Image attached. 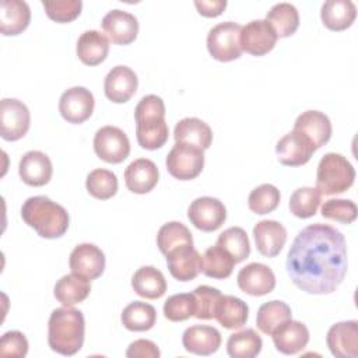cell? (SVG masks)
<instances>
[{"label": "cell", "mask_w": 358, "mask_h": 358, "mask_svg": "<svg viewBox=\"0 0 358 358\" xmlns=\"http://www.w3.org/2000/svg\"><path fill=\"white\" fill-rule=\"evenodd\" d=\"M196 313V298L192 294L171 295L164 303V316L171 322H183Z\"/></svg>", "instance_id": "43"}, {"label": "cell", "mask_w": 358, "mask_h": 358, "mask_svg": "<svg viewBox=\"0 0 358 358\" xmlns=\"http://www.w3.org/2000/svg\"><path fill=\"white\" fill-rule=\"evenodd\" d=\"M355 179V169L351 162L341 154H324L316 171V189L320 194L331 196L348 190Z\"/></svg>", "instance_id": "4"}, {"label": "cell", "mask_w": 358, "mask_h": 358, "mask_svg": "<svg viewBox=\"0 0 358 358\" xmlns=\"http://www.w3.org/2000/svg\"><path fill=\"white\" fill-rule=\"evenodd\" d=\"M76 52L84 64L98 66L106 59L109 53V39L101 31H84L77 41Z\"/></svg>", "instance_id": "27"}, {"label": "cell", "mask_w": 358, "mask_h": 358, "mask_svg": "<svg viewBox=\"0 0 358 358\" xmlns=\"http://www.w3.org/2000/svg\"><path fill=\"white\" fill-rule=\"evenodd\" d=\"M150 117H165V103L161 96L154 94L143 96L134 109L136 120Z\"/></svg>", "instance_id": "48"}, {"label": "cell", "mask_w": 358, "mask_h": 358, "mask_svg": "<svg viewBox=\"0 0 358 358\" xmlns=\"http://www.w3.org/2000/svg\"><path fill=\"white\" fill-rule=\"evenodd\" d=\"M182 344L187 352L211 355L221 345V333L213 326L194 324L183 331Z\"/></svg>", "instance_id": "24"}, {"label": "cell", "mask_w": 358, "mask_h": 358, "mask_svg": "<svg viewBox=\"0 0 358 358\" xmlns=\"http://www.w3.org/2000/svg\"><path fill=\"white\" fill-rule=\"evenodd\" d=\"M117 178L116 175L105 168H96L87 175L85 187L88 193L99 200H108L113 197L117 192Z\"/></svg>", "instance_id": "40"}, {"label": "cell", "mask_w": 358, "mask_h": 358, "mask_svg": "<svg viewBox=\"0 0 358 358\" xmlns=\"http://www.w3.org/2000/svg\"><path fill=\"white\" fill-rule=\"evenodd\" d=\"M289 319H292L291 308L285 302L274 299L260 305L256 315V324L262 333L271 336L277 327Z\"/></svg>", "instance_id": "35"}, {"label": "cell", "mask_w": 358, "mask_h": 358, "mask_svg": "<svg viewBox=\"0 0 358 358\" xmlns=\"http://www.w3.org/2000/svg\"><path fill=\"white\" fill-rule=\"evenodd\" d=\"M280 190L271 183H263L255 187L248 197V206L255 214L263 215L271 213L280 204Z\"/></svg>", "instance_id": "42"}, {"label": "cell", "mask_w": 358, "mask_h": 358, "mask_svg": "<svg viewBox=\"0 0 358 358\" xmlns=\"http://www.w3.org/2000/svg\"><path fill=\"white\" fill-rule=\"evenodd\" d=\"M322 194L316 187H298L289 197V210L298 218L313 217L320 206Z\"/></svg>", "instance_id": "41"}, {"label": "cell", "mask_w": 358, "mask_h": 358, "mask_svg": "<svg viewBox=\"0 0 358 358\" xmlns=\"http://www.w3.org/2000/svg\"><path fill=\"white\" fill-rule=\"evenodd\" d=\"M355 17L357 7L351 0H327L320 8L322 22L331 31H344L350 28Z\"/></svg>", "instance_id": "29"}, {"label": "cell", "mask_w": 358, "mask_h": 358, "mask_svg": "<svg viewBox=\"0 0 358 358\" xmlns=\"http://www.w3.org/2000/svg\"><path fill=\"white\" fill-rule=\"evenodd\" d=\"M292 130L308 137L316 150L323 147L330 140L333 131L329 116L320 110L312 109L302 112L295 119Z\"/></svg>", "instance_id": "20"}, {"label": "cell", "mask_w": 358, "mask_h": 358, "mask_svg": "<svg viewBox=\"0 0 358 358\" xmlns=\"http://www.w3.org/2000/svg\"><path fill=\"white\" fill-rule=\"evenodd\" d=\"M169 136L165 117H150L136 120V137L140 147L145 150L161 148Z\"/></svg>", "instance_id": "32"}, {"label": "cell", "mask_w": 358, "mask_h": 358, "mask_svg": "<svg viewBox=\"0 0 358 358\" xmlns=\"http://www.w3.org/2000/svg\"><path fill=\"white\" fill-rule=\"evenodd\" d=\"M217 243L227 250L235 263H241L250 255V242L248 234L241 227H229L220 234Z\"/></svg>", "instance_id": "39"}, {"label": "cell", "mask_w": 358, "mask_h": 358, "mask_svg": "<svg viewBox=\"0 0 358 358\" xmlns=\"http://www.w3.org/2000/svg\"><path fill=\"white\" fill-rule=\"evenodd\" d=\"M189 221L203 232L217 231L227 220L224 203L211 196L194 199L187 208Z\"/></svg>", "instance_id": "9"}, {"label": "cell", "mask_w": 358, "mask_h": 358, "mask_svg": "<svg viewBox=\"0 0 358 358\" xmlns=\"http://www.w3.org/2000/svg\"><path fill=\"white\" fill-rule=\"evenodd\" d=\"M42 6L46 11V15L56 22H70L76 20L83 8L81 0H55V1H42Z\"/></svg>", "instance_id": "45"}, {"label": "cell", "mask_w": 358, "mask_h": 358, "mask_svg": "<svg viewBox=\"0 0 358 358\" xmlns=\"http://www.w3.org/2000/svg\"><path fill=\"white\" fill-rule=\"evenodd\" d=\"M262 347V337L253 329L239 330L227 341V352L231 358H253L260 354Z\"/></svg>", "instance_id": "37"}, {"label": "cell", "mask_w": 358, "mask_h": 358, "mask_svg": "<svg viewBox=\"0 0 358 358\" xmlns=\"http://www.w3.org/2000/svg\"><path fill=\"white\" fill-rule=\"evenodd\" d=\"M85 337V319L81 310L73 306L57 308L50 313L48 322V344L60 355L77 354Z\"/></svg>", "instance_id": "2"}, {"label": "cell", "mask_w": 358, "mask_h": 358, "mask_svg": "<svg viewBox=\"0 0 358 358\" xmlns=\"http://www.w3.org/2000/svg\"><path fill=\"white\" fill-rule=\"evenodd\" d=\"M31 21V8L24 0H3L0 4V31L3 35H18Z\"/></svg>", "instance_id": "26"}, {"label": "cell", "mask_w": 358, "mask_h": 358, "mask_svg": "<svg viewBox=\"0 0 358 358\" xmlns=\"http://www.w3.org/2000/svg\"><path fill=\"white\" fill-rule=\"evenodd\" d=\"M28 340L24 333L18 330H10L1 336L0 355L24 358L28 352Z\"/></svg>", "instance_id": "47"}, {"label": "cell", "mask_w": 358, "mask_h": 358, "mask_svg": "<svg viewBox=\"0 0 358 358\" xmlns=\"http://www.w3.org/2000/svg\"><path fill=\"white\" fill-rule=\"evenodd\" d=\"M94 151L105 162L119 164L130 154L127 134L116 126H103L94 136Z\"/></svg>", "instance_id": "8"}, {"label": "cell", "mask_w": 358, "mask_h": 358, "mask_svg": "<svg viewBox=\"0 0 358 358\" xmlns=\"http://www.w3.org/2000/svg\"><path fill=\"white\" fill-rule=\"evenodd\" d=\"M102 29L108 39L116 45H129L134 42L138 34L137 18L124 10L113 8L102 18Z\"/></svg>", "instance_id": "17"}, {"label": "cell", "mask_w": 358, "mask_h": 358, "mask_svg": "<svg viewBox=\"0 0 358 358\" xmlns=\"http://www.w3.org/2000/svg\"><path fill=\"white\" fill-rule=\"evenodd\" d=\"M194 6L199 14L204 17H217L225 10L227 1L225 0H196Z\"/></svg>", "instance_id": "50"}, {"label": "cell", "mask_w": 358, "mask_h": 358, "mask_svg": "<svg viewBox=\"0 0 358 358\" xmlns=\"http://www.w3.org/2000/svg\"><path fill=\"white\" fill-rule=\"evenodd\" d=\"M21 217L28 227L46 239L63 236L70 224L67 210L46 196L28 197L21 207Z\"/></svg>", "instance_id": "3"}, {"label": "cell", "mask_w": 358, "mask_h": 358, "mask_svg": "<svg viewBox=\"0 0 358 358\" xmlns=\"http://www.w3.org/2000/svg\"><path fill=\"white\" fill-rule=\"evenodd\" d=\"M249 316V306L245 301L234 295H221L215 310L214 319L228 330L241 329Z\"/></svg>", "instance_id": "28"}, {"label": "cell", "mask_w": 358, "mask_h": 358, "mask_svg": "<svg viewBox=\"0 0 358 358\" xmlns=\"http://www.w3.org/2000/svg\"><path fill=\"white\" fill-rule=\"evenodd\" d=\"M193 295L196 298V313L194 317L200 320H208L214 317V310L220 296L222 295L220 289L210 285H199L194 288Z\"/></svg>", "instance_id": "46"}, {"label": "cell", "mask_w": 358, "mask_h": 358, "mask_svg": "<svg viewBox=\"0 0 358 358\" xmlns=\"http://www.w3.org/2000/svg\"><path fill=\"white\" fill-rule=\"evenodd\" d=\"M18 173L21 180L28 186H43L49 183L53 166L50 158L38 150L27 151L18 164Z\"/></svg>", "instance_id": "19"}, {"label": "cell", "mask_w": 358, "mask_h": 358, "mask_svg": "<svg viewBox=\"0 0 358 358\" xmlns=\"http://www.w3.org/2000/svg\"><path fill=\"white\" fill-rule=\"evenodd\" d=\"M235 260L231 255L224 250L218 243L206 249L203 255V267L201 271L204 275L215 280L228 278L232 274Z\"/></svg>", "instance_id": "36"}, {"label": "cell", "mask_w": 358, "mask_h": 358, "mask_svg": "<svg viewBox=\"0 0 358 358\" xmlns=\"http://www.w3.org/2000/svg\"><path fill=\"white\" fill-rule=\"evenodd\" d=\"M186 243L193 245V236L185 224L179 221H169L158 229L157 245L162 255H166L172 249Z\"/></svg>", "instance_id": "38"}, {"label": "cell", "mask_w": 358, "mask_h": 358, "mask_svg": "<svg viewBox=\"0 0 358 358\" xmlns=\"http://www.w3.org/2000/svg\"><path fill=\"white\" fill-rule=\"evenodd\" d=\"M285 267L294 285L303 292H334L348 267L344 235L329 224L316 222L302 228L288 250Z\"/></svg>", "instance_id": "1"}, {"label": "cell", "mask_w": 358, "mask_h": 358, "mask_svg": "<svg viewBox=\"0 0 358 358\" xmlns=\"http://www.w3.org/2000/svg\"><path fill=\"white\" fill-rule=\"evenodd\" d=\"M242 25L234 21H224L214 25L207 34V49L218 62H232L241 57Z\"/></svg>", "instance_id": "5"}, {"label": "cell", "mask_w": 358, "mask_h": 358, "mask_svg": "<svg viewBox=\"0 0 358 358\" xmlns=\"http://www.w3.org/2000/svg\"><path fill=\"white\" fill-rule=\"evenodd\" d=\"M315 151L316 148L310 140L295 130L282 136L275 144L277 158L287 166L305 165Z\"/></svg>", "instance_id": "14"}, {"label": "cell", "mask_w": 358, "mask_h": 358, "mask_svg": "<svg viewBox=\"0 0 358 358\" xmlns=\"http://www.w3.org/2000/svg\"><path fill=\"white\" fill-rule=\"evenodd\" d=\"M175 143H183L201 148L203 151L210 148L213 143L211 127L199 117H183L173 129Z\"/></svg>", "instance_id": "25"}, {"label": "cell", "mask_w": 358, "mask_h": 358, "mask_svg": "<svg viewBox=\"0 0 358 358\" xmlns=\"http://www.w3.org/2000/svg\"><path fill=\"white\" fill-rule=\"evenodd\" d=\"M105 255L94 243H80L77 245L69 259V266L71 273L80 274L85 278L95 280L102 275L105 270Z\"/></svg>", "instance_id": "13"}, {"label": "cell", "mask_w": 358, "mask_h": 358, "mask_svg": "<svg viewBox=\"0 0 358 358\" xmlns=\"http://www.w3.org/2000/svg\"><path fill=\"white\" fill-rule=\"evenodd\" d=\"M90 292H91L90 280L76 273L66 274L62 278H59L53 288L55 298L63 306H73L76 303L85 301Z\"/></svg>", "instance_id": "30"}, {"label": "cell", "mask_w": 358, "mask_h": 358, "mask_svg": "<svg viewBox=\"0 0 358 358\" xmlns=\"http://www.w3.org/2000/svg\"><path fill=\"white\" fill-rule=\"evenodd\" d=\"M166 169L175 179L192 180L204 168V151L194 145L175 143L165 159Z\"/></svg>", "instance_id": "6"}, {"label": "cell", "mask_w": 358, "mask_h": 358, "mask_svg": "<svg viewBox=\"0 0 358 358\" xmlns=\"http://www.w3.org/2000/svg\"><path fill=\"white\" fill-rule=\"evenodd\" d=\"M120 320L130 331H147L152 329L157 322V310L147 302L134 301L123 309Z\"/></svg>", "instance_id": "34"}, {"label": "cell", "mask_w": 358, "mask_h": 358, "mask_svg": "<svg viewBox=\"0 0 358 358\" xmlns=\"http://www.w3.org/2000/svg\"><path fill=\"white\" fill-rule=\"evenodd\" d=\"M161 355L158 345L145 338H138L130 343V345L126 350L127 358H158Z\"/></svg>", "instance_id": "49"}, {"label": "cell", "mask_w": 358, "mask_h": 358, "mask_svg": "<svg viewBox=\"0 0 358 358\" xmlns=\"http://www.w3.org/2000/svg\"><path fill=\"white\" fill-rule=\"evenodd\" d=\"M95 106L94 95L85 87H71L59 99V112L69 123L80 124L91 117Z\"/></svg>", "instance_id": "10"}, {"label": "cell", "mask_w": 358, "mask_h": 358, "mask_svg": "<svg viewBox=\"0 0 358 358\" xmlns=\"http://www.w3.org/2000/svg\"><path fill=\"white\" fill-rule=\"evenodd\" d=\"M253 238L260 255L275 257L287 242V229L275 220H262L253 227Z\"/></svg>", "instance_id": "21"}, {"label": "cell", "mask_w": 358, "mask_h": 358, "mask_svg": "<svg viewBox=\"0 0 358 358\" xmlns=\"http://www.w3.org/2000/svg\"><path fill=\"white\" fill-rule=\"evenodd\" d=\"M330 352L336 358L358 357V322L345 320L333 324L326 336Z\"/></svg>", "instance_id": "16"}, {"label": "cell", "mask_w": 358, "mask_h": 358, "mask_svg": "<svg viewBox=\"0 0 358 358\" xmlns=\"http://www.w3.org/2000/svg\"><path fill=\"white\" fill-rule=\"evenodd\" d=\"M31 115L27 105L17 98H3L0 102V136L7 141L22 138L29 130Z\"/></svg>", "instance_id": "7"}, {"label": "cell", "mask_w": 358, "mask_h": 358, "mask_svg": "<svg viewBox=\"0 0 358 358\" xmlns=\"http://www.w3.org/2000/svg\"><path fill=\"white\" fill-rule=\"evenodd\" d=\"M131 287L145 299H158L166 291V280L154 266H143L133 274Z\"/></svg>", "instance_id": "31"}, {"label": "cell", "mask_w": 358, "mask_h": 358, "mask_svg": "<svg viewBox=\"0 0 358 358\" xmlns=\"http://www.w3.org/2000/svg\"><path fill=\"white\" fill-rule=\"evenodd\" d=\"M137 74L127 66L112 67L103 80V91L109 101L115 103L127 102L137 91Z\"/></svg>", "instance_id": "18"}, {"label": "cell", "mask_w": 358, "mask_h": 358, "mask_svg": "<svg viewBox=\"0 0 358 358\" xmlns=\"http://www.w3.org/2000/svg\"><path fill=\"white\" fill-rule=\"evenodd\" d=\"M273 343L277 351L285 355H294L301 352L309 341V330L299 320H287L273 333Z\"/></svg>", "instance_id": "22"}, {"label": "cell", "mask_w": 358, "mask_h": 358, "mask_svg": "<svg viewBox=\"0 0 358 358\" xmlns=\"http://www.w3.org/2000/svg\"><path fill=\"white\" fill-rule=\"evenodd\" d=\"M165 256L171 275L179 281L194 280L201 271L203 256L193 245H180Z\"/></svg>", "instance_id": "12"}, {"label": "cell", "mask_w": 358, "mask_h": 358, "mask_svg": "<svg viewBox=\"0 0 358 358\" xmlns=\"http://www.w3.org/2000/svg\"><path fill=\"white\" fill-rule=\"evenodd\" d=\"M159 179L157 165L148 158H137L124 169V183L131 193L145 194L151 192Z\"/></svg>", "instance_id": "23"}, {"label": "cell", "mask_w": 358, "mask_h": 358, "mask_svg": "<svg viewBox=\"0 0 358 358\" xmlns=\"http://www.w3.org/2000/svg\"><path fill=\"white\" fill-rule=\"evenodd\" d=\"M357 204L348 199H330L323 203L320 213L324 218L341 224H351L357 218Z\"/></svg>", "instance_id": "44"}, {"label": "cell", "mask_w": 358, "mask_h": 358, "mask_svg": "<svg viewBox=\"0 0 358 358\" xmlns=\"http://www.w3.org/2000/svg\"><path fill=\"white\" fill-rule=\"evenodd\" d=\"M277 38L273 27L266 20H252L241 29V48L249 55L263 56L273 50Z\"/></svg>", "instance_id": "11"}, {"label": "cell", "mask_w": 358, "mask_h": 358, "mask_svg": "<svg viewBox=\"0 0 358 358\" xmlns=\"http://www.w3.org/2000/svg\"><path fill=\"white\" fill-rule=\"evenodd\" d=\"M236 282L245 294L262 296L270 294L275 288V275L268 266L253 262L239 270Z\"/></svg>", "instance_id": "15"}, {"label": "cell", "mask_w": 358, "mask_h": 358, "mask_svg": "<svg viewBox=\"0 0 358 358\" xmlns=\"http://www.w3.org/2000/svg\"><path fill=\"white\" fill-rule=\"evenodd\" d=\"M280 38H287L295 34L299 27V13L291 3L282 1L274 4L266 14L264 18Z\"/></svg>", "instance_id": "33"}]
</instances>
